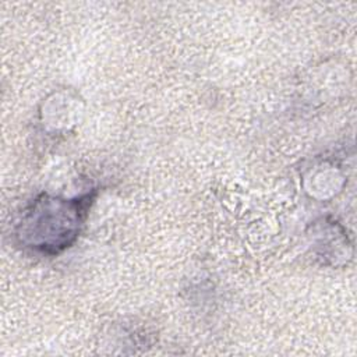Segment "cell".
<instances>
[{"label":"cell","mask_w":357,"mask_h":357,"mask_svg":"<svg viewBox=\"0 0 357 357\" xmlns=\"http://www.w3.org/2000/svg\"><path fill=\"white\" fill-rule=\"evenodd\" d=\"M85 206L86 199L77 202L43 198L32 206L22 226H28V233L35 230L32 234L35 247L57 251L68 245L77 236Z\"/></svg>","instance_id":"cell-1"}]
</instances>
